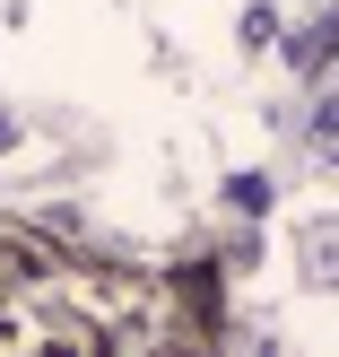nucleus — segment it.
<instances>
[{
    "label": "nucleus",
    "mask_w": 339,
    "mask_h": 357,
    "mask_svg": "<svg viewBox=\"0 0 339 357\" xmlns=\"http://www.w3.org/2000/svg\"><path fill=\"white\" fill-rule=\"evenodd\" d=\"M226 201H235V209H261V201H270V183H261V174H235V183H226Z\"/></svg>",
    "instance_id": "f257e3e1"
}]
</instances>
